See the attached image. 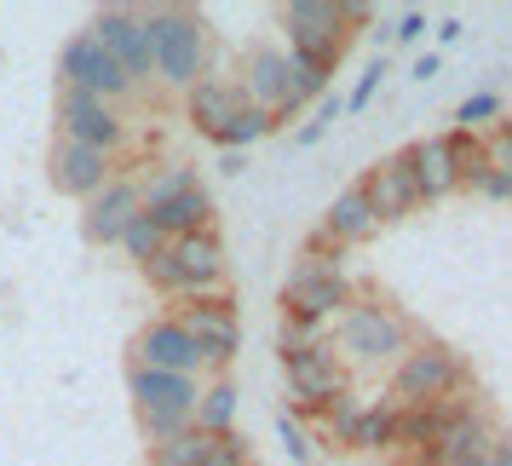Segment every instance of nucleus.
I'll list each match as a JSON object with an SVG mask.
<instances>
[{"label":"nucleus","instance_id":"f257e3e1","mask_svg":"<svg viewBox=\"0 0 512 466\" xmlns=\"http://www.w3.org/2000/svg\"><path fill=\"white\" fill-rule=\"evenodd\" d=\"M334 357H340V369H380V363H397L403 351L415 346V328H409V317L403 311H392V305L369 300V294H357V300L334 317Z\"/></svg>","mask_w":512,"mask_h":466},{"label":"nucleus","instance_id":"f03ea898","mask_svg":"<svg viewBox=\"0 0 512 466\" xmlns=\"http://www.w3.org/2000/svg\"><path fill=\"white\" fill-rule=\"evenodd\" d=\"M144 41H150V70L162 87L190 93L208 70V24L190 6H150L144 12Z\"/></svg>","mask_w":512,"mask_h":466},{"label":"nucleus","instance_id":"7ed1b4c3","mask_svg":"<svg viewBox=\"0 0 512 466\" xmlns=\"http://www.w3.org/2000/svg\"><path fill=\"white\" fill-rule=\"evenodd\" d=\"M461 392H466L461 351L438 346V340H415L392 363V409H426V403H449Z\"/></svg>","mask_w":512,"mask_h":466},{"label":"nucleus","instance_id":"20e7f679","mask_svg":"<svg viewBox=\"0 0 512 466\" xmlns=\"http://www.w3.org/2000/svg\"><path fill=\"white\" fill-rule=\"evenodd\" d=\"M357 300V282L346 277V259H305L288 271L282 282V305H288V317L294 323H334L346 305Z\"/></svg>","mask_w":512,"mask_h":466},{"label":"nucleus","instance_id":"39448f33","mask_svg":"<svg viewBox=\"0 0 512 466\" xmlns=\"http://www.w3.org/2000/svg\"><path fill=\"white\" fill-rule=\"evenodd\" d=\"M173 323L185 328L196 351H202V374L213 380H225L236 363V351H242V323H236V305L231 294H213V300H190Z\"/></svg>","mask_w":512,"mask_h":466},{"label":"nucleus","instance_id":"423d86ee","mask_svg":"<svg viewBox=\"0 0 512 466\" xmlns=\"http://www.w3.org/2000/svg\"><path fill=\"white\" fill-rule=\"evenodd\" d=\"M282 29H288V52H300L311 64L334 70L340 52H346V24H340V6L334 0H288L277 12Z\"/></svg>","mask_w":512,"mask_h":466},{"label":"nucleus","instance_id":"0eeeda50","mask_svg":"<svg viewBox=\"0 0 512 466\" xmlns=\"http://www.w3.org/2000/svg\"><path fill=\"white\" fill-rule=\"evenodd\" d=\"M58 87L93 93V98H104V104H116V98L139 93V87H133V75L121 70V64H116L104 47H98L87 29H81L75 41H64V52H58Z\"/></svg>","mask_w":512,"mask_h":466},{"label":"nucleus","instance_id":"6e6552de","mask_svg":"<svg viewBox=\"0 0 512 466\" xmlns=\"http://www.w3.org/2000/svg\"><path fill=\"white\" fill-rule=\"evenodd\" d=\"M58 139L116 156L121 139H127V121H121L116 104H104V98L75 93V87H58Z\"/></svg>","mask_w":512,"mask_h":466},{"label":"nucleus","instance_id":"1a4fd4ad","mask_svg":"<svg viewBox=\"0 0 512 466\" xmlns=\"http://www.w3.org/2000/svg\"><path fill=\"white\" fill-rule=\"evenodd\" d=\"M495 426H489V415L478 409V403H455L449 409V420H443V432L432 438V449L420 455L415 466H461V461H489L495 455Z\"/></svg>","mask_w":512,"mask_h":466},{"label":"nucleus","instance_id":"9d476101","mask_svg":"<svg viewBox=\"0 0 512 466\" xmlns=\"http://www.w3.org/2000/svg\"><path fill=\"white\" fill-rule=\"evenodd\" d=\"M282 374H288V392L300 409H328L334 397L351 392V374L340 369V357L334 346H311V351H294V357H282Z\"/></svg>","mask_w":512,"mask_h":466},{"label":"nucleus","instance_id":"9b49d317","mask_svg":"<svg viewBox=\"0 0 512 466\" xmlns=\"http://www.w3.org/2000/svg\"><path fill=\"white\" fill-rule=\"evenodd\" d=\"M87 35L116 58L121 70L133 75V87L156 75V70H150V41H144V12H139V6H104Z\"/></svg>","mask_w":512,"mask_h":466},{"label":"nucleus","instance_id":"f8f14e48","mask_svg":"<svg viewBox=\"0 0 512 466\" xmlns=\"http://www.w3.org/2000/svg\"><path fill=\"white\" fill-rule=\"evenodd\" d=\"M196 392H202V380H190V374H162V369H139V363L127 369V397H133L139 420H167V415L190 420Z\"/></svg>","mask_w":512,"mask_h":466},{"label":"nucleus","instance_id":"ddd939ff","mask_svg":"<svg viewBox=\"0 0 512 466\" xmlns=\"http://www.w3.org/2000/svg\"><path fill=\"white\" fill-rule=\"evenodd\" d=\"M167 254H173V265H179L190 300H213V294H225V242H219V231L173 236V242H167Z\"/></svg>","mask_w":512,"mask_h":466},{"label":"nucleus","instance_id":"4468645a","mask_svg":"<svg viewBox=\"0 0 512 466\" xmlns=\"http://www.w3.org/2000/svg\"><path fill=\"white\" fill-rule=\"evenodd\" d=\"M242 98L254 104V110H271V116H294L300 104H294V87H288V52L282 47H254L248 52V64H242Z\"/></svg>","mask_w":512,"mask_h":466},{"label":"nucleus","instance_id":"2eb2a0df","mask_svg":"<svg viewBox=\"0 0 512 466\" xmlns=\"http://www.w3.org/2000/svg\"><path fill=\"white\" fill-rule=\"evenodd\" d=\"M133 363H139V369H162V374H190V380H202V351H196V340H190L173 317H156L150 328H139V340H133Z\"/></svg>","mask_w":512,"mask_h":466},{"label":"nucleus","instance_id":"dca6fc26","mask_svg":"<svg viewBox=\"0 0 512 466\" xmlns=\"http://www.w3.org/2000/svg\"><path fill=\"white\" fill-rule=\"evenodd\" d=\"M110 179H116V156L87 150V144H70V139L52 144V185H58V196L93 202L98 190L110 185Z\"/></svg>","mask_w":512,"mask_h":466},{"label":"nucleus","instance_id":"f3484780","mask_svg":"<svg viewBox=\"0 0 512 466\" xmlns=\"http://www.w3.org/2000/svg\"><path fill=\"white\" fill-rule=\"evenodd\" d=\"M357 190L369 196V208L380 225H392V219H409V213L420 208V190H415V173H409V162H403V150L397 156H380V162L357 179Z\"/></svg>","mask_w":512,"mask_h":466},{"label":"nucleus","instance_id":"a211bd4d","mask_svg":"<svg viewBox=\"0 0 512 466\" xmlns=\"http://www.w3.org/2000/svg\"><path fill=\"white\" fill-rule=\"evenodd\" d=\"M139 213H144L139 179H110V185L87 202V213H81V231H87V242L110 248V242H121V231H127Z\"/></svg>","mask_w":512,"mask_h":466},{"label":"nucleus","instance_id":"6ab92c4d","mask_svg":"<svg viewBox=\"0 0 512 466\" xmlns=\"http://www.w3.org/2000/svg\"><path fill=\"white\" fill-rule=\"evenodd\" d=\"M403 162H409V173H415L420 202H443V196H455V190H461L443 133H432V139H415L409 150H403Z\"/></svg>","mask_w":512,"mask_h":466},{"label":"nucleus","instance_id":"aec40b11","mask_svg":"<svg viewBox=\"0 0 512 466\" xmlns=\"http://www.w3.org/2000/svg\"><path fill=\"white\" fill-rule=\"evenodd\" d=\"M323 231L340 242V248H363V242H374L380 236V219H374V208H369V196L357 185H346L334 202H328V213H323Z\"/></svg>","mask_w":512,"mask_h":466},{"label":"nucleus","instance_id":"412c9836","mask_svg":"<svg viewBox=\"0 0 512 466\" xmlns=\"http://www.w3.org/2000/svg\"><path fill=\"white\" fill-rule=\"evenodd\" d=\"M150 219H156V231L173 242V236H196V231H213V196L208 185L196 179L190 190H179V196H167L162 208H144Z\"/></svg>","mask_w":512,"mask_h":466},{"label":"nucleus","instance_id":"4be33fe9","mask_svg":"<svg viewBox=\"0 0 512 466\" xmlns=\"http://www.w3.org/2000/svg\"><path fill=\"white\" fill-rule=\"evenodd\" d=\"M242 104H248V98H242V87H236V81H213V75H202V81H196V87L185 93L190 121H196V127H202L208 139L236 116V110H242Z\"/></svg>","mask_w":512,"mask_h":466},{"label":"nucleus","instance_id":"5701e85b","mask_svg":"<svg viewBox=\"0 0 512 466\" xmlns=\"http://www.w3.org/2000/svg\"><path fill=\"white\" fill-rule=\"evenodd\" d=\"M236 409H242V392H236L231 374H225V380H208V386L196 392V415H190V426L208 432V438H231L236 432Z\"/></svg>","mask_w":512,"mask_h":466},{"label":"nucleus","instance_id":"b1692460","mask_svg":"<svg viewBox=\"0 0 512 466\" xmlns=\"http://www.w3.org/2000/svg\"><path fill=\"white\" fill-rule=\"evenodd\" d=\"M461 397H449V403H426V409H397V443L392 455H409V461H420L426 449H432V438L443 432V420H449V409H455Z\"/></svg>","mask_w":512,"mask_h":466},{"label":"nucleus","instance_id":"393cba45","mask_svg":"<svg viewBox=\"0 0 512 466\" xmlns=\"http://www.w3.org/2000/svg\"><path fill=\"white\" fill-rule=\"evenodd\" d=\"M397 443V409L392 403H363V415L351 426V449H369V455H392Z\"/></svg>","mask_w":512,"mask_h":466},{"label":"nucleus","instance_id":"a878e982","mask_svg":"<svg viewBox=\"0 0 512 466\" xmlns=\"http://www.w3.org/2000/svg\"><path fill=\"white\" fill-rule=\"evenodd\" d=\"M443 144H449V162H455V179H461V190H478V179L489 173L484 139H478V133H466V127H455V133H443Z\"/></svg>","mask_w":512,"mask_h":466},{"label":"nucleus","instance_id":"bb28decb","mask_svg":"<svg viewBox=\"0 0 512 466\" xmlns=\"http://www.w3.org/2000/svg\"><path fill=\"white\" fill-rule=\"evenodd\" d=\"M219 443H225V438H208V432H196V426H190V432H179V438L156 443V449H150V466H202Z\"/></svg>","mask_w":512,"mask_h":466},{"label":"nucleus","instance_id":"cd10ccee","mask_svg":"<svg viewBox=\"0 0 512 466\" xmlns=\"http://www.w3.org/2000/svg\"><path fill=\"white\" fill-rule=\"evenodd\" d=\"M271 127H277V116H271V110H254V104H242V110H236V116L219 127V133H213V144H225V150H236V156H242V150H248V144H259L265 133H271Z\"/></svg>","mask_w":512,"mask_h":466},{"label":"nucleus","instance_id":"c85d7f7f","mask_svg":"<svg viewBox=\"0 0 512 466\" xmlns=\"http://www.w3.org/2000/svg\"><path fill=\"white\" fill-rule=\"evenodd\" d=\"M190 185H196V167H162V173H150L139 185V196H144V208H162L167 196H179Z\"/></svg>","mask_w":512,"mask_h":466},{"label":"nucleus","instance_id":"c756f323","mask_svg":"<svg viewBox=\"0 0 512 466\" xmlns=\"http://www.w3.org/2000/svg\"><path fill=\"white\" fill-rule=\"evenodd\" d=\"M121 248H127V254H133V259L144 265V259H156V254L167 248V236L156 231V219H150V213H139V219H133V225L121 231Z\"/></svg>","mask_w":512,"mask_h":466},{"label":"nucleus","instance_id":"7c9ffc66","mask_svg":"<svg viewBox=\"0 0 512 466\" xmlns=\"http://www.w3.org/2000/svg\"><path fill=\"white\" fill-rule=\"evenodd\" d=\"M144 277H150V288L156 294H167V300H190L185 294V277H179V265H173V254H156V259H144Z\"/></svg>","mask_w":512,"mask_h":466},{"label":"nucleus","instance_id":"2f4dec72","mask_svg":"<svg viewBox=\"0 0 512 466\" xmlns=\"http://www.w3.org/2000/svg\"><path fill=\"white\" fill-rule=\"evenodd\" d=\"M357 415H363V403H357V397H334V403H328L323 409V426H328V438L334 443H346L351 449V426H357Z\"/></svg>","mask_w":512,"mask_h":466},{"label":"nucleus","instance_id":"473e14b6","mask_svg":"<svg viewBox=\"0 0 512 466\" xmlns=\"http://www.w3.org/2000/svg\"><path fill=\"white\" fill-rule=\"evenodd\" d=\"M277 346H282V357H294V351H311V346H323V328H317V323H294V317H282Z\"/></svg>","mask_w":512,"mask_h":466},{"label":"nucleus","instance_id":"72a5a7b5","mask_svg":"<svg viewBox=\"0 0 512 466\" xmlns=\"http://www.w3.org/2000/svg\"><path fill=\"white\" fill-rule=\"evenodd\" d=\"M501 116V98L495 93H472V98H461V110H455V121H461L466 133H478L484 121H495Z\"/></svg>","mask_w":512,"mask_h":466},{"label":"nucleus","instance_id":"f704fd0d","mask_svg":"<svg viewBox=\"0 0 512 466\" xmlns=\"http://www.w3.org/2000/svg\"><path fill=\"white\" fill-rule=\"evenodd\" d=\"M277 443H282V455H288L294 466H317V461H311V438H305L288 415H277Z\"/></svg>","mask_w":512,"mask_h":466},{"label":"nucleus","instance_id":"c9c22d12","mask_svg":"<svg viewBox=\"0 0 512 466\" xmlns=\"http://www.w3.org/2000/svg\"><path fill=\"white\" fill-rule=\"evenodd\" d=\"M380 81H386V58H374L369 70L357 75V87H351V98H346V110L357 116V110H369L374 104V93H380Z\"/></svg>","mask_w":512,"mask_h":466},{"label":"nucleus","instance_id":"e433bc0d","mask_svg":"<svg viewBox=\"0 0 512 466\" xmlns=\"http://www.w3.org/2000/svg\"><path fill=\"white\" fill-rule=\"evenodd\" d=\"M484 156H489L495 173H507V179H512V121H501V127L484 139Z\"/></svg>","mask_w":512,"mask_h":466},{"label":"nucleus","instance_id":"4c0bfd02","mask_svg":"<svg viewBox=\"0 0 512 466\" xmlns=\"http://www.w3.org/2000/svg\"><path fill=\"white\" fill-rule=\"evenodd\" d=\"M202 466H254V455H248V438H236V432H231V438L219 443V449H213Z\"/></svg>","mask_w":512,"mask_h":466},{"label":"nucleus","instance_id":"58836bf2","mask_svg":"<svg viewBox=\"0 0 512 466\" xmlns=\"http://www.w3.org/2000/svg\"><path fill=\"white\" fill-rule=\"evenodd\" d=\"M305 259H340V242H334V236L317 225V231L305 236Z\"/></svg>","mask_w":512,"mask_h":466},{"label":"nucleus","instance_id":"ea45409f","mask_svg":"<svg viewBox=\"0 0 512 466\" xmlns=\"http://www.w3.org/2000/svg\"><path fill=\"white\" fill-rule=\"evenodd\" d=\"M478 196H489V202H512V179H507V173H495V167H489L484 179H478Z\"/></svg>","mask_w":512,"mask_h":466},{"label":"nucleus","instance_id":"a19ab883","mask_svg":"<svg viewBox=\"0 0 512 466\" xmlns=\"http://www.w3.org/2000/svg\"><path fill=\"white\" fill-rule=\"evenodd\" d=\"M334 6H340V24H346V35L357 24H374V6H363V0H334Z\"/></svg>","mask_w":512,"mask_h":466},{"label":"nucleus","instance_id":"79ce46f5","mask_svg":"<svg viewBox=\"0 0 512 466\" xmlns=\"http://www.w3.org/2000/svg\"><path fill=\"white\" fill-rule=\"evenodd\" d=\"M420 35H426V12H403L392 24V41H420Z\"/></svg>","mask_w":512,"mask_h":466},{"label":"nucleus","instance_id":"37998d69","mask_svg":"<svg viewBox=\"0 0 512 466\" xmlns=\"http://www.w3.org/2000/svg\"><path fill=\"white\" fill-rule=\"evenodd\" d=\"M438 70H443V58H438V52H420V64H415V81H432Z\"/></svg>","mask_w":512,"mask_h":466},{"label":"nucleus","instance_id":"c03bdc74","mask_svg":"<svg viewBox=\"0 0 512 466\" xmlns=\"http://www.w3.org/2000/svg\"><path fill=\"white\" fill-rule=\"evenodd\" d=\"M461 35H466V24H461V18H443V24H438V41H443V47H455Z\"/></svg>","mask_w":512,"mask_h":466},{"label":"nucleus","instance_id":"a18cd8bd","mask_svg":"<svg viewBox=\"0 0 512 466\" xmlns=\"http://www.w3.org/2000/svg\"><path fill=\"white\" fill-rule=\"evenodd\" d=\"M317 104H323V121H340V116H346V98H340V93H323Z\"/></svg>","mask_w":512,"mask_h":466},{"label":"nucleus","instance_id":"49530a36","mask_svg":"<svg viewBox=\"0 0 512 466\" xmlns=\"http://www.w3.org/2000/svg\"><path fill=\"white\" fill-rule=\"evenodd\" d=\"M317 139H323V121H305L300 133H294V144H317Z\"/></svg>","mask_w":512,"mask_h":466},{"label":"nucleus","instance_id":"de8ad7c7","mask_svg":"<svg viewBox=\"0 0 512 466\" xmlns=\"http://www.w3.org/2000/svg\"><path fill=\"white\" fill-rule=\"evenodd\" d=\"M489 466H512V443H495V455H489Z\"/></svg>","mask_w":512,"mask_h":466},{"label":"nucleus","instance_id":"09e8293b","mask_svg":"<svg viewBox=\"0 0 512 466\" xmlns=\"http://www.w3.org/2000/svg\"><path fill=\"white\" fill-rule=\"evenodd\" d=\"M461 466H489V461H461Z\"/></svg>","mask_w":512,"mask_h":466}]
</instances>
